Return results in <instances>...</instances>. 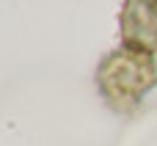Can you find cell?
<instances>
[{"instance_id": "7a4b0ae2", "label": "cell", "mask_w": 157, "mask_h": 146, "mask_svg": "<svg viewBox=\"0 0 157 146\" xmlns=\"http://www.w3.org/2000/svg\"><path fill=\"white\" fill-rule=\"evenodd\" d=\"M119 28L124 47L157 52V0H124Z\"/></svg>"}, {"instance_id": "6da1fadb", "label": "cell", "mask_w": 157, "mask_h": 146, "mask_svg": "<svg viewBox=\"0 0 157 146\" xmlns=\"http://www.w3.org/2000/svg\"><path fill=\"white\" fill-rule=\"evenodd\" d=\"M97 86L110 108L132 110L144 94L157 86V61L141 50H113L97 69Z\"/></svg>"}]
</instances>
